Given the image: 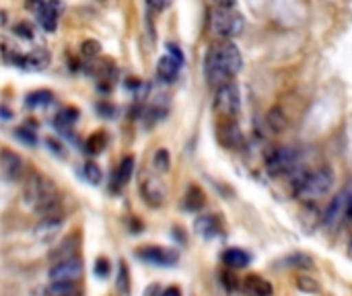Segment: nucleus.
I'll list each match as a JSON object with an SVG mask.
<instances>
[{
    "instance_id": "nucleus-25",
    "label": "nucleus",
    "mask_w": 352,
    "mask_h": 296,
    "mask_svg": "<svg viewBox=\"0 0 352 296\" xmlns=\"http://www.w3.org/2000/svg\"><path fill=\"white\" fill-rule=\"evenodd\" d=\"M184 206H186L188 210H192V212H198V210L204 206V194H202V190L190 187V192H188V196H186V200H184Z\"/></svg>"
},
{
    "instance_id": "nucleus-29",
    "label": "nucleus",
    "mask_w": 352,
    "mask_h": 296,
    "mask_svg": "<svg viewBox=\"0 0 352 296\" xmlns=\"http://www.w3.org/2000/svg\"><path fill=\"white\" fill-rule=\"evenodd\" d=\"M285 264H289L291 268H299V270H309L314 268V260L309 255H303V253H297V255H289L285 260Z\"/></svg>"
},
{
    "instance_id": "nucleus-15",
    "label": "nucleus",
    "mask_w": 352,
    "mask_h": 296,
    "mask_svg": "<svg viewBox=\"0 0 352 296\" xmlns=\"http://www.w3.org/2000/svg\"><path fill=\"white\" fill-rule=\"evenodd\" d=\"M76 251H78V237L74 235V237H68L66 241H62L60 245L52 247V251L47 253V260H50L52 264H60V262L78 258Z\"/></svg>"
},
{
    "instance_id": "nucleus-21",
    "label": "nucleus",
    "mask_w": 352,
    "mask_h": 296,
    "mask_svg": "<svg viewBox=\"0 0 352 296\" xmlns=\"http://www.w3.org/2000/svg\"><path fill=\"white\" fill-rule=\"evenodd\" d=\"M132 173H134V157H124L122 163L118 165V171L113 175V181H118V185L124 187L128 181H132Z\"/></svg>"
},
{
    "instance_id": "nucleus-9",
    "label": "nucleus",
    "mask_w": 352,
    "mask_h": 296,
    "mask_svg": "<svg viewBox=\"0 0 352 296\" xmlns=\"http://www.w3.org/2000/svg\"><path fill=\"white\" fill-rule=\"evenodd\" d=\"M140 194H142L144 202L153 208H161L167 200V187L157 175H142Z\"/></svg>"
},
{
    "instance_id": "nucleus-39",
    "label": "nucleus",
    "mask_w": 352,
    "mask_h": 296,
    "mask_svg": "<svg viewBox=\"0 0 352 296\" xmlns=\"http://www.w3.org/2000/svg\"><path fill=\"white\" fill-rule=\"evenodd\" d=\"M214 8H235L237 0H210Z\"/></svg>"
},
{
    "instance_id": "nucleus-32",
    "label": "nucleus",
    "mask_w": 352,
    "mask_h": 296,
    "mask_svg": "<svg viewBox=\"0 0 352 296\" xmlns=\"http://www.w3.org/2000/svg\"><path fill=\"white\" fill-rule=\"evenodd\" d=\"M14 138L21 140V142L27 144V146H35V142H37L35 134H33L31 130H27V128H16V130H14Z\"/></svg>"
},
{
    "instance_id": "nucleus-43",
    "label": "nucleus",
    "mask_w": 352,
    "mask_h": 296,
    "mask_svg": "<svg viewBox=\"0 0 352 296\" xmlns=\"http://www.w3.org/2000/svg\"><path fill=\"white\" fill-rule=\"evenodd\" d=\"M349 255H351V260H352V241H351V245H349Z\"/></svg>"
},
{
    "instance_id": "nucleus-11",
    "label": "nucleus",
    "mask_w": 352,
    "mask_h": 296,
    "mask_svg": "<svg viewBox=\"0 0 352 296\" xmlns=\"http://www.w3.org/2000/svg\"><path fill=\"white\" fill-rule=\"evenodd\" d=\"M0 171H2V177L6 181H10V183L21 181L23 179V171H25L23 159L16 152L4 148L2 155H0Z\"/></svg>"
},
{
    "instance_id": "nucleus-13",
    "label": "nucleus",
    "mask_w": 352,
    "mask_h": 296,
    "mask_svg": "<svg viewBox=\"0 0 352 296\" xmlns=\"http://www.w3.org/2000/svg\"><path fill=\"white\" fill-rule=\"evenodd\" d=\"M62 8H64V6H62L60 0H47L45 8L37 14V23L41 25L43 31H47V33H54V31H56V27H58V16H60Z\"/></svg>"
},
{
    "instance_id": "nucleus-36",
    "label": "nucleus",
    "mask_w": 352,
    "mask_h": 296,
    "mask_svg": "<svg viewBox=\"0 0 352 296\" xmlns=\"http://www.w3.org/2000/svg\"><path fill=\"white\" fill-rule=\"evenodd\" d=\"M297 286H299V291H305V293H318L320 291V286L311 280V278H299L297 280Z\"/></svg>"
},
{
    "instance_id": "nucleus-7",
    "label": "nucleus",
    "mask_w": 352,
    "mask_h": 296,
    "mask_svg": "<svg viewBox=\"0 0 352 296\" xmlns=\"http://www.w3.org/2000/svg\"><path fill=\"white\" fill-rule=\"evenodd\" d=\"M241 109V95L235 82H227L223 87H217L214 95V111L223 119H235Z\"/></svg>"
},
{
    "instance_id": "nucleus-28",
    "label": "nucleus",
    "mask_w": 352,
    "mask_h": 296,
    "mask_svg": "<svg viewBox=\"0 0 352 296\" xmlns=\"http://www.w3.org/2000/svg\"><path fill=\"white\" fill-rule=\"evenodd\" d=\"M105 144H107V136H105L103 132H95V134L87 140V150H89L91 155H97V152H101V150L105 148Z\"/></svg>"
},
{
    "instance_id": "nucleus-27",
    "label": "nucleus",
    "mask_w": 352,
    "mask_h": 296,
    "mask_svg": "<svg viewBox=\"0 0 352 296\" xmlns=\"http://www.w3.org/2000/svg\"><path fill=\"white\" fill-rule=\"evenodd\" d=\"M74 122H76V109H64L56 115V126L64 132H68Z\"/></svg>"
},
{
    "instance_id": "nucleus-4",
    "label": "nucleus",
    "mask_w": 352,
    "mask_h": 296,
    "mask_svg": "<svg viewBox=\"0 0 352 296\" xmlns=\"http://www.w3.org/2000/svg\"><path fill=\"white\" fill-rule=\"evenodd\" d=\"M301 167H303V152L299 148H291V146L274 148L266 159V171L274 177L295 175V173H299V177H301L303 173H307Z\"/></svg>"
},
{
    "instance_id": "nucleus-14",
    "label": "nucleus",
    "mask_w": 352,
    "mask_h": 296,
    "mask_svg": "<svg viewBox=\"0 0 352 296\" xmlns=\"http://www.w3.org/2000/svg\"><path fill=\"white\" fill-rule=\"evenodd\" d=\"M194 229H196V233H198L200 237H204V239H217V237L223 235V225H221V220H219L217 216H212V214H202V216H198L196 223H194Z\"/></svg>"
},
{
    "instance_id": "nucleus-33",
    "label": "nucleus",
    "mask_w": 352,
    "mask_h": 296,
    "mask_svg": "<svg viewBox=\"0 0 352 296\" xmlns=\"http://www.w3.org/2000/svg\"><path fill=\"white\" fill-rule=\"evenodd\" d=\"M14 33L21 35V37H25V39H33V37H35V29H33L29 23H19V25L14 27Z\"/></svg>"
},
{
    "instance_id": "nucleus-1",
    "label": "nucleus",
    "mask_w": 352,
    "mask_h": 296,
    "mask_svg": "<svg viewBox=\"0 0 352 296\" xmlns=\"http://www.w3.org/2000/svg\"><path fill=\"white\" fill-rule=\"evenodd\" d=\"M243 66L241 52L233 41L221 39L219 43L210 45L204 58V74L212 87H223L231 82Z\"/></svg>"
},
{
    "instance_id": "nucleus-42",
    "label": "nucleus",
    "mask_w": 352,
    "mask_h": 296,
    "mask_svg": "<svg viewBox=\"0 0 352 296\" xmlns=\"http://www.w3.org/2000/svg\"><path fill=\"white\" fill-rule=\"evenodd\" d=\"M10 117H12V115H10V111H8V107H2V119L8 122Z\"/></svg>"
},
{
    "instance_id": "nucleus-12",
    "label": "nucleus",
    "mask_w": 352,
    "mask_h": 296,
    "mask_svg": "<svg viewBox=\"0 0 352 296\" xmlns=\"http://www.w3.org/2000/svg\"><path fill=\"white\" fill-rule=\"evenodd\" d=\"M136 258L146 262V264H153V266H175V262H177L175 251H169V249H163V247H157V245L140 247L136 251Z\"/></svg>"
},
{
    "instance_id": "nucleus-34",
    "label": "nucleus",
    "mask_w": 352,
    "mask_h": 296,
    "mask_svg": "<svg viewBox=\"0 0 352 296\" xmlns=\"http://www.w3.org/2000/svg\"><path fill=\"white\" fill-rule=\"evenodd\" d=\"M45 4H47V0H25V8L29 12H33L35 16L45 8Z\"/></svg>"
},
{
    "instance_id": "nucleus-30",
    "label": "nucleus",
    "mask_w": 352,
    "mask_h": 296,
    "mask_svg": "<svg viewBox=\"0 0 352 296\" xmlns=\"http://www.w3.org/2000/svg\"><path fill=\"white\" fill-rule=\"evenodd\" d=\"M80 54L85 56V58H95V56H99L101 54V43L99 41H95V39H87L82 45H80Z\"/></svg>"
},
{
    "instance_id": "nucleus-38",
    "label": "nucleus",
    "mask_w": 352,
    "mask_h": 296,
    "mask_svg": "<svg viewBox=\"0 0 352 296\" xmlns=\"http://www.w3.org/2000/svg\"><path fill=\"white\" fill-rule=\"evenodd\" d=\"M95 272H97V276H101V278H107V274H109V266H107V260H97V266H95Z\"/></svg>"
},
{
    "instance_id": "nucleus-3",
    "label": "nucleus",
    "mask_w": 352,
    "mask_h": 296,
    "mask_svg": "<svg viewBox=\"0 0 352 296\" xmlns=\"http://www.w3.org/2000/svg\"><path fill=\"white\" fill-rule=\"evenodd\" d=\"M336 183V175L330 167H322L316 171H307L297 179L295 198L303 204H314L326 198Z\"/></svg>"
},
{
    "instance_id": "nucleus-41",
    "label": "nucleus",
    "mask_w": 352,
    "mask_h": 296,
    "mask_svg": "<svg viewBox=\"0 0 352 296\" xmlns=\"http://www.w3.org/2000/svg\"><path fill=\"white\" fill-rule=\"evenodd\" d=\"M161 296H182V291H179V288H175V286H171V288L163 291Z\"/></svg>"
},
{
    "instance_id": "nucleus-26",
    "label": "nucleus",
    "mask_w": 352,
    "mask_h": 296,
    "mask_svg": "<svg viewBox=\"0 0 352 296\" xmlns=\"http://www.w3.org/2000/svg\"><path fill=\"white\" fill-rule=\"evenodd\" d=\"M82 177H85L91 185H99L101 179H103V173H101V169H99L97 163L87 161V163L82 165Z\"/></svg>"
},
{
    "instance_id": "nucleus-18",
    "label": "nucleus",
    "mask_w": 352,
    "mask_h": 296,
    "mask_svg": "<svg viewBox=\"0 0 352 296\" xmlns=\"http://www.w3.org/2000/svg\"><path fill=\"white\" fill-rule=\"evenodd\" d=\"M60 229H62V218L56 216V218H43V223L37 225L33 233L39 241H50L60 233Z\"/></svg>"
},
{
    "instance_id": "nucleus-40",
    "label": "nucleus",
    "mask_w": 352,
    "mask_h": 296,
    "mask_svg": "<svg viewBox=\"0 0 352 296\" xmlns=\"http://www.w3.org/2000/svg\"><path fill=\"white\" fill-rule=\"evenodd\" d=\"M146 4H148L155 12H159V10H163V8L167 6V0H146Z\"/></svg>"
},
{
    "instance_id": "nucleus-37",
    "label": "nucleus",
    "mask_w": 352,
    "mask_h": 296,
    "mask_svg": "<svg viewBox=\"0 0 352 296\" xmlns=\"http://www.w3.org/2000/svg\"><path fill=\"white\" fill-rule=\"evenodd\" d=\"M45 144H47V148H50L54 155H58V157H66V150H64V146H62L58 140H54V138H47V142H45Z\"/></svg>"
},
{
    "instance_id": "nucleus-23",
    "label": "nucleus",
    "mask_w": 352,
    "mask_h": 296,
    "mask_svg": "<svg viewBox=\"0 0 352 296\" xmlns=\"http://www.w3.org/2000/svg\"><path fill=\"white\" fill-rule=\"evenodd\" d=\"M52 99H54V95H52L50 91H33V93H29V95H27L25 105H27L29 109H37V107H45V105H50V103H52Z\"/></svg>"
},
{
    "instance_id": "nucleus-2",
    "label": "nucleus",
    "mask_w": 352,
    "mask_h": 296,
    "mask_svg": "<svg viewBox=\"0 0 352 296\" xmlns=\"http://www.w3.org/2000/svg\"><path fill=\"white\" fill-rule=\"evenodd\" d=\"M23 200L25 204L41 214L43 218H56L60 212V196L52 179L43 177L41 173H35L27 179L25 190H23Z\"/></svg>"
},
{
    "instance_id": "nucleus-22",
    "label": "nucleus",
    "mask_w": 352,
    "mask_h": 296,
    "mask_svg": "<svg viewBox=\"0 0 352 296\" xmlns=\"http://www.w3.org/2000/svg\"><path fill=\"white\" fill-rule=\"evenodd\" d=\"M76 284H66V282H50V286L43 288L41 296H78Z\"/></svg>"
},
{
    "instance_id": "nucleus-16",
    "label": "nucleus",
    "mask_w": 352,
    "mask_h": 296,
    "mask_svg": "<svg viewBox=\"0 0 352 296\" xmlns=\"http://www.w3.org/2000/svg\"><path fill=\"white\" fill-rule=\"evenodd\" d=\"M182 64L177 60H173L169 54H165L159 62H157V76L161 82H175L179 76Z\"/></svg>"
},
{
    "instance_id": "nucleus-17",
    "label": "nucleus",
    "mask_w": 352,
    "mask_h": 296,
    "mask_svg": "<svg viewBox=\"0 0 352 296\" xmlns=\"http://www.w3.org/2000/svg\"><path fill=\"white\" fill-rule=\"evenodd\" d=\"M243 291L250 296H272V293H274L272 284L268 280H264L262 276H256V274L243 278Z\"/></svg>"
},
{
    "instance_id": "nucleus-10",
    "label": "nucleus",
    "mask_w": 352,
    "mask_h": 296,
    "mask_svg": "<svg viewBox=\"0 0 352 296\" xmlns=\"http://www.w3.org/2000/svg\"><path fill=\"white\" fill-rule=\"evenodd\" d=\"M217 138L225 148H241L245 138L235 119H223L217 126Z\"/></svg>"
},
{
    "instance_id": "nucleus-31",
    "label": "nucleus",
    "mask_w": 352,
    "mask_h": 296,
    "mask_svg": "<svg viewBox=\"0 0 352 296\" xmlns=\"http://www.w3.org/2000/svg\"><path fill=\"white\" fill-rule=\"evenodd\" d=\"M116 288L122 293V296H128L130 293V280H128V270H126V266L122 264L120 266V276H118V280H116Z\"/></svg>"
},
{
    "instance_id": "nucleus-5",
    "label": "nucleus",
    "mask_w": 352,
    "mask_h": 296,
    "mask_svg": "<svg viewBox=\"0 0 352 296\" xmlns=\"http://www.w3.org/2000/svg\"><path fill=\"white\" fill-rule=\"evenodd\" d=\"M210 29L219 39H235L243 33L245 29V21L241 16V12H237L235 8H212L210 12Z\"/></svg>"
},
{
    "instance_id": "nucleus-8",
    "label": "nucleus",
    "mask_w": 352,
    "mask_h": 296,
    "mask_svg": "<svg viewBox=\"0 0 352 296\" xmlns=\"http://www.w3.org/2000/svg\"><path fill=\"white\" fill-rule=\"evenodd\" d=\"M85 276V264L78 258L54 264L50 268V280L52 282H66V284H78Z\"/></svg>"
},
{
    "instance_id": "nucleus-20",
    "label": "nucleus",
    "mask_w": 352,
    "mask_h": 296,
    "mask_svg": "<svg viewBox=\"0 0 352 296\" xmlns=\"http://www.w3.org/2000/svg\"><path fill=\"white\" fill-rule=\"evenodd\" d=\"M250 262H252V255L245 253L243 249H235V247H233V249H227V251L223 253V264H227V266L233 268V270L248 268Z\"/></svg>"
},
{
    "instance_id": "nucleus-35",
    "label": "nucleus",
    "mask_w": 352,
    "mask_h": 296,
    "mask_svg": "<svg viewBox=\"0 0 352 296\" xmlns=\"http://www.w3.org/2000/svg\"><path fill=\"white\" fill-rule=\"evenodd\" d=\"M167 54L184 66V60H186V58H184V52H182V47H179L177 43H167Z\"/></svg>"
},
{
    "instance_id": "nucleus-6",
    "label": "nucleus",
    "mask_w": 352,
    "mask_h": 296,
    "mask_svg": "<svg viewBox=\"0 0 352 296\" xmlns=\"http://www.w3.org/2000/svg\"><path fill=\"white\" fill-rule=\"evenodd\" d=\"M352 218V194L349 192H340L332 202L330 206L326 208V214H322V225L334 233L338 231L346 220Z\"/></svg>"
},
{
    "instance_id": "nucleus-24",
    "label": "nucleus",
    "mask_w": 352,
    "mask_h": 296,
    "mask_svg": "<svg viewBox=\"0 0 352 296\" xmlns=\"http://www.w3.org/2000/svg\"><path fill=\"white\" fill-rule=\"evenodd\" d=\"M153 169H155L159 175H163V173H167V171L171 169V155H169V150L159 148V150L155 152V157H153Z\"/></svg>"
},
{
    "instance_id": "nucleus-19",
    "label": "nucleus",
    "mask_w": 352,
    "mask_h": 296,
    "mask_svg": "<svg viewBox=\"0 0 352 296\" xmlns=\"http://www.w3.org/2000/svg\"><path fill=\"white\" fill-rule=\"evenodd\" d=\"M266 126L272 134H283L289 128V117L285 115L280 107H272L266 115Z\"/></svg>"
}]
</instances>
